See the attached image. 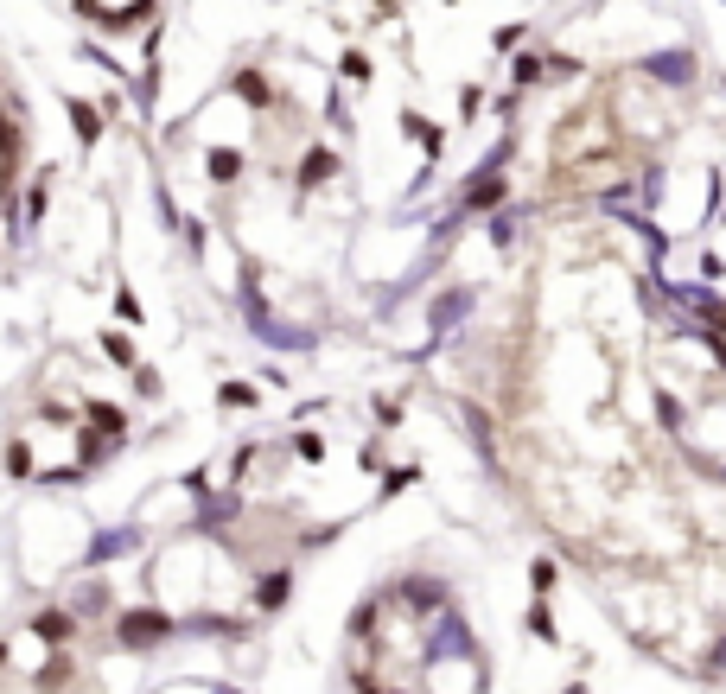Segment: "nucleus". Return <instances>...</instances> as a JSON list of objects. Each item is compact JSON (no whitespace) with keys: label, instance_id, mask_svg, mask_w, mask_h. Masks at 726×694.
<instances>
[{"label":"nucleus","instance_id":"obj_1","mask_svg":"<svg viewBox=\"0 0 726 694\" xmlns=\"http://www.w3.org/2000/svg\"><path fill=\"white\" fill-rule=\"evenodd\" d=\"M688 71H695V58H688V51H663V58H656V77H669V83H688Z\"/></svg>","mask_w":726,"mask_h":694}]
</instances>
